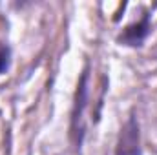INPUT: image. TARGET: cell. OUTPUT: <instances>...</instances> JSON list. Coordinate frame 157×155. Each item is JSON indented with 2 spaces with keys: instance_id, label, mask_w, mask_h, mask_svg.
I'll return each mask as SVG.
<instances>
[{
  "instance_id": "cell-4",
  "label": "cell",
  "mask_w": 157,
  "mask_h": 155,
  "mask_svg": "<svg viewBox=\"0 0 157 155\" xmlns=\"http://www.w3.org/2000/svg\"><path fill=\"white\" fill-rule=\"evenodd\" d=\"M11 62H13V49L7 42L0 40V77L9 71Z\"/></svg>"
},
{
  "instance_id": "cell-3",
  "label": "cell",
  "mask_w": 157,
  "mask_h": 155,
  "mask_svg": "<svg viewBox=\"0 0 157 155\" xmlns=\"http://www.w3.org/2000/svg\"><path fill=\"white\" fill-rule=\"evenodd\" d=\"M152 35V15L150 11H144L141 18L133 20L132 24L124 26L115 37V42L122 47H132L139 49L144 46V42Z\"/></svg>"
},
{
  "instance_id": "cell-1",
  "label": "cell",
  "mask_w": 157,
  "mask_h": 155,
  "mask_svg": "<svg viewBox=\"0 0 157 155\" xmlns=\"http://www.w3.org/2000/svg\"><path fill=\"white\" fill-rule=\"evenodd\" d=\"M90 89H91V66L86 60L80 77H78L73 104L70 112V142L75 148V152H80L84 139H86V110L90 106Z\"/></svg>"
},
{
  "instance_id": "cell-2",
  "label": "cell",
  "mask_w": 157,
  "mask_h": 155,
  "mask_svg": "<svg viewBox=\"0 0 157 155\" xmlns=\"http://www.w3.org/2000/svg\"><path fill=\"white\" fill-rule=\"evenodd\" d=\"M115 155H144L143 139H141V124L135 110H130L128 119L121 126L115 142Z\"/></svg>"
}]
</instances>
